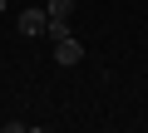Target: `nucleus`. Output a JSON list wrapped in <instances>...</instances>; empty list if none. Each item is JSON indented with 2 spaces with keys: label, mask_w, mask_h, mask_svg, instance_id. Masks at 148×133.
<instances>
[{
  "label": "nucleus",
  "mask_w": 148,
  "mask_h": 133,
  "mask_svg": "<svg viewBox=\"0 0 148 133\" xmlns=\"http://www.w3.org/2000/svg\"><path fill=\"white\" fill-rule=\"evenodd\" d=\"M54 59L64 64V69H74V64H84V44L74 35H64V40H54Z\"/></svg>",
  "instance_id": "f257e3e1"
},
{
  "label": "nucleus",
  "mask_w": 148,
  "mask_h": 133,
  "mask_svg": "<svg viewBox=\"0 0 148 133\" xmlns=\"http://www.w3.org/2000/svg\"><path fill=\"white\" fill-rule=\"evenodd\" d=\"M20 35H30V40L35 35H49V10H25L20 15Z\"/></svg>",
  "instance_id": "f03ea898"
},
{
  "label": "nucleus",
  "mask_w": 148,
  "mask_h": 133,
  "mask_svg": "<svg viewBox=\"0 0 148 133\" xmlns=\"http://www.w3.org/2000/svg\"><path fill=\"white\" fill-rule=\"evenodd\" d=\"M45 10H49V20H69L74 15V0H49Z\"/></svg>",
  "instance_id": "7ed1b4c3"
},
{
  "label": "nucleus",
  "mask_w": 148,
  "mask_h": 133,
  "mask_svg": "<svg viewBox=\"0 0 148 133\" xmlns=\"http://www.w3.org/2000/svg\"><path fill=\"white\" fill-rule=\"evenodd\" d=\"M69 35V20H49V40H64Z\"/></svg>",
  "instance_id": "20e7f679"
},
{
  "label": "nucleus",
  "mask_w": 148,
  "mask_h": 133,
  "mask_svg": "<svg viewBox=\"0 0 148 133\" xmlns=\"http://www.w3.org/2000/svg\"><path fill=\"white\" fill-rule=\"evenodd\" d=\"M0 10H5V0H0Z\"/></svg>",
  "instance_id": "39448f33"
}]
</instances>
